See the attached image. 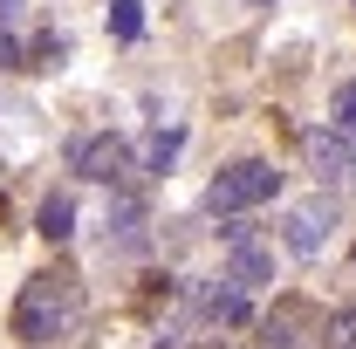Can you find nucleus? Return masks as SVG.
Segmentation results:
<instances>
[{"mask_svg": "<svg viewBox=\"0 0 356 349\" xmlns=\"http://www.w3.org/2000/svg\"><path fill=\"white\" fill-rule=\"evenodd\" d=\"M83 322V288H76V274H35L28 288H21V302H14V336L21 343H55V336H69Z\"/></svg>", "mask_w": 356, "mask_h": 349, "instance_id": "nucleus-1", "label": "nucleus"}, {"mask_svg": "<svg viewBox=\"0 0 356 349\" xmlns=\"http://www.w3.org/2000/svg\"><path fill=\"white\" fill-rule=\"evenodd\" d=\"M274 192H281V172H274V165H261V158H240V165H226V172L213 178L206 206L233 219V213H247V206H267Z\"/></svg>", "mask_w": 356, "mask_h": 349, "instance_id": "nucleus-2", "label": "nucleus"}, {"mask_svg": "<svg viewBox=\"0 0 356 349\" xmlns=\"http://www.w3.org/2000/svg\"><path fill=\"white\" fill-rule=\"evenodd\" d=\"M261 349H322V315L309 302H274L261 322Z\"/></svg>", "mask_w": 356, "mask_h": 349, "instance_id": "nucleus-3", "label": "nucleus"}, {"mask_svg": "<svg viewBox=\"0 0 356 349\" xmlns=\"http://www.w3.org/2000/svg\"><path fill=\"white\" fill-rule=\"evenodd\" d=\"M69 165L83 178H96V185H124V178H137V151L124 137H89V144L69 151Z\"/></svg>", "mask_w": 356, "mask_h": 349, "instance_id": "nucleus-4", "label": "nucleus"}, {"mask_svg": "<svg viewBox=\"0 0 356 349\" xmlns=\"http://www.w3.org/2000/svg\"><path fill=\"white\" fill-rule=\"evenodd\" d=\"M309 172L322 178V185H350L356 178V137H343V131H309Z\"/></svg>", "mask_w": 356, "mask_h": 349, "instance_id": "nucleus-5", "label": "nucleus"}, {"mask_svg": "<svg viewBox=\"0 0 356 349\" xmlns=\"http://www.w3.org/2000/svg\"><path fill=\"white\" fill-rule=\"evenodd\" d=\"M281 233H288V254H302V261H315V254H322V240H329V206H322V199H309V206H295Z\"/></svg>", "mask_w": 356, "mask_h": 349, "instance_id": "nucleus-6", "label": "nucleus"}, {"mask_svg": "<svg viewBox=\"0 0 356 349\" xmlns=\"http://www.w3.org/2000/svg\"><path fill=\"white\" fill-rule=\"evenodd\" d=\"M226 281H233L240 295H247V288H267V281H274V254H267V247H254V240H233Z\"/></svg>", "mask_w": 356, "mask_h": 349, "instance_id": "nucleus-7", "label": "nucleus"}, {"mask_svg": "<svg viewBox=\"0 0 356 349\" xmlns=\"http://www.w3.org/2000/svg\"><path fill=\"white\" fill-rule=\"evenodd\" d=\"M178 151H185V131H151V137H144V151H137V172H151V178L172 172Z\"/></svg>", "mask_w": 356, "mask_h": 349, "instance_id": "nucleus-8", "label": "nucleus"}, {"mask_svg": "<svg viewBox=\"0 0 356 349\" xmlns=\"http://www.w3.org/2000/svg\"><path fill=\"white\" fill-rule=\"evenodd\" d=\"M69 233H76V206H69V199H42V240L62 247Z\"/></svg>", "mask_w": 356, "mask_h": 349, "instance_id": "nucleus-9", "label": "nucleus"}, {"mask_svg": "<svg viewBox=\"0 0 356 349\" xmlns=\"http://www.w3.org/2000/svg\"><path fill=\"white\" fill-rule=\"evenodd\" d=\"M110 35L117 42H137L144 35V0H110Z\"/></svg>", "mask_w": 356, "mask_h": 349, "instance_id": "nucleus-10", "label": "nucleus"}, {"mask_svg": "<svg viewBox=\"0 0 356 349\" xmlns=\"http://www.w3.org/2000/svg\"><path fill=\"white\" fill-rule=\"evenodd\" d=\"M322 349H356V308H336L322 322Z\"/></svg>", "mask_w": 356, "mask_h": 349, "instance_id": "nucleus-11", "label": "nucleus"}, {"mask_svg": "<svg viewBox=\"0 0 356 349\" xmlns=\"http://www.w3.org/2000/svg\"><path fill=\"white\" fill-rule=\"evenodd\" d=\"M110 226H117V247H144V206H131V199H124Z\"/></svg>", "mask_w": 356, "mask_h": 349, "instance_id": "nucleus-12", "label": "nucleus"}, {"mask_svg": "<svg viewBox=\"0 0 356 349\" xmlns=\"http://www.w3.org/2000/svg\"><path fill=\"white\" fill-rule=\"evenodd\" d=\"M336 131H343V137H356V83H343V89H336Z\"/></svg>", "mask_w": 356, "mask_h": 349, "instance_id": "nucleus-13", "label": "nucleus"}, {"mask_svg": "<svg viewBox=\"0 0 356 349\" xmlns=\"http://www.w3.org/2000/svg\"><path fill=\"white\" fill-rule=\"evenodd\" d=\"M14 62H21V48H14V35L0 28V69H14Z\"/></svg>", "mask_w": 356, "mask_h": 349, "instance_id": "nucleus-14", "label": "nucleus"}]
</instances>
